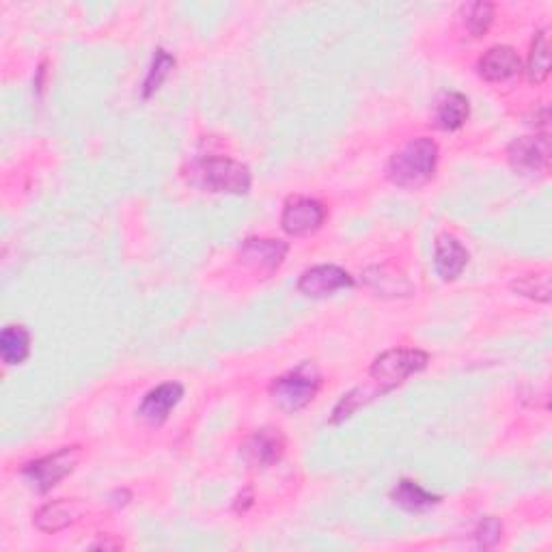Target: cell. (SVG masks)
Returning a JSON list of instances; mask_svg holds the SVG:
<instances>
[{"instance_id": "cell-1", "label": "cell", "mask_w": 552, "mask_h": 552, "mask_svg": "<svg viewBox=\"0 0 552 552\" xmlns=\"http://www.w3.org/2000/svg\"><path fill=\"white\" fill-rule=\"evenodd\" d=\"M438 162V147L432 138H412L402 149L395 151L386 167V175H389L391 184L417 190L425 186L434 177Z\"/></svg>"}, {"instance_id": "cell-2", "label": "cell", "mask_w": 552, "mask_h": 552, "mask_svg": "<svg viewBox=\"0 0 552 552\" xmlns=\"http://www.w3.org/2000/svg\"><path fill=\"white\" fill-rule=\"evenodd\" d=\"M192 182L210 192L244 195L251 188V171L229 158H203L192 164Z\"/></svg>"}, {"instance_id": "cell-3", "label": "cell", "mask_w": 552, "mask_h": 552, "mask_svg": "<svg viewBox=\"0 0 552 552\" xmlns=\"http://www.w3.org/2000/svg\"><path fill=\"white\" fill-rule=\"evenodd\" d=\"M322 386L320 371L305 363L270 384V397L283 412H298L309 406Z\"/></svg>"}, {"instance_id": "cell-4", "label": "cell", "mask_w": 552, "mask_h": 552, "mask_svg": "<svg viewBox=\"0 0 552 552\" xmlns=\"http://www.w3.org/2000/svg\"><path fill=\"white\" fill-rule=\"evenodd\" d=\"M427 363H430V356L421 350H389L376 358L369 369V376L374 378L382 393H389L395 386L406 382L412 374L423 371Z\"/></svg>"}, {"instance_id": "cell-5", "label": "cell", "mask_w": 552, "mask_h": 552, "mask_svg": "<svg viewBox=\"0 0 552 552\" xmlns=\"http://www.w3.org/2000/svg\"><path fill=\"white\" fill-rule=\"evenodd\" d=\"M78 460H80V449L65 447L57 453L46 455V458L26 464L22 468V475L29 479L39 492H48L57 486L61 479H65L74 471Z\"/></svg>"}, {"instance_id": "cell-6", "label": "cell", "mask_w": 552, "mask_h": 552, "mask_svg": "<svg viewBox=\"0 0 552 552\" xmlns=\"http://www.w3.org/2000/svg\"><path fill=\"white\" fill-rule=\"evenodd\" d=\"M326 220V207L307 197H294L285 203L281 216V227L289 236H309L317 231Z\"/></svg>"}, {"instance_id": "cell-7", "label": "cell", "mask_w": 552, "mask_h": 552, "mask_svg": "<svg viewBox=\"0 0 552 552\" xmlns=\"http://www.w3.org/2000/svg\"><path fill=\"white\" fill-rule=\"evenodd\" d=\"M509 162L522 175H537L548 169L550 145L546 136H522L507 149Z\"/></svg>"}, {"instance_id": "cell-8", "label": "cell", "mask_w": 552, "mask_h": 552, "mask_svg": "<svg viewBox=\"0 0 552 552\" xmlns=\"http://www.w3.org/2000/svg\"><path fill=\"white\" fill-rule=\"evenodd\" d=\"M354 285L352 276L339 266H315L300 276L298 289L311 298L333 296L341 289H350Z\"/></svg>"}, {"instance_id": "cell-9", "label": "cell", "mask_w": 552, "mask_h": 552, "mask_svg": "<svg viewBox=\"0 0 552 552\" xmlns=\"http://www.w3.org/2000/svg\"><path fill=\"white\" fill-rule=\"evenodd\" d=\"M184 389L182 384L167 382L156 386L154 391H149L143 399L141 408H138V417H141L147 425H162L169 419L171 410L182 402Z\"/></svg>"}, {"instance_id": "cell-10", "label": "cell", "mask_w": 552, "mask_h": 552, "mask_svg": "<svg viewBox=\"0 0 552 552\" xmlns=\"http://www.w3.org/2000/svg\"><path fill=\"white\" fill-rule=\"evenodd\" d=\"M287 255V244L281 240H246L240 248V261L244 266L259 270L264 274H272L283 264Z\"/></svg>"}, {"instance_id": "cell-11", "label": "cell", "mask_w": 552, "mask_h": 552, "mask_svg": "<svg viewBox=\"0 0 552 552\" xmlns=\"http://www.w3.org/2000/svg\"><path fill=\"white\" fill-rule=\"evenodd\" d=\"M285 451V440L279 430H259L242 445V458L248 466L268 468L281 460Z\"/></svg>"}, {"instance_id": "cell-12", "label": "cell", "mask_w": 552, "mask_h": 552, "mask_svg": "<svg viewBox=\"0 0 552 552\" xmlns=\"http://www.w3.org/2000/svg\"><path fill=\"white\" fill-rule=\"evenodd\" d=\"M466 264H468V251L458 238L449 236V233H443V236L436 238L434 266L440 279L455 281L464 272Z\"/></svg>"}, {"instance_id": "cell-13", "label": "cell", "mask_w": 552, "mask_h": 552, "mask_svg": "<svg viewBox=\"0 0 552 552\" xmlns=\"http://www.w3.org/2000/svg\"><path fill=\"white\" fill-rule=\"evenodd\" d=\"M479 76L488 82H503L520 74V57L514 48L494 46L477 63Z\"/></svg>"}, {"instance_id": "cell-14", "label": "cell", "mask_w": 552, "mask_h": 552, "mask_svg": "<svg viewBox=\"0 0 552 552\" xmlns=\"http://www.w3.org/2000/svg\"><path fill=\"white\" fill-rule=\"evenodd\" d=\"M365 281L369 287H374L378 296H412V285L406 276L389 266H376L365 272Z\"/></svg>"}, {"instance_id": "cell-15", "label": "cell", "mask_w": 552, "mask_h": 552, "mask_svg": "<svg viewBox=\"0 0 552 552\" xmlns=\"http://www.w3.org/2000/svg\"><path fill=\"white\" fill-rule=\"evenodd\" d=\"M80 516V505L76 501H54L44 505L35 516V524L46 533H57L67 529Z\"/></svg>"}, {"instance_id": "cell-16", "label": "cell", "mask_w": 552, "mask_h": 552, "mask_svg": "<svg viewBox=\"0 0 552 552\" xmlns=\"http://www.w3.org/2000/svg\"><path fill=\"white\" fill-rule=\"evenodd\" d=\"M468 113H471V106L462 93H445L436 104V126L449 132L458 130L466 123Z\"/></svg>"}, {"instance_id": "cell-17", "label": "cell", "mask_w": 552, "mask_h": 552, "mask_svg": "<svg viewBox=\"0 0 552 552\" xmlns=\"http://www.w3.org/2000/svg\"><path fill=\"white\" fill-rule=\"evenodd\" d=\"M391 499L395 505L406 509V512H421V509L436 505L440 501V496L423 490L419 483L404 479V481H399L395 490L391 492Z\"/></svg>"}, {"instance_id": "cell-18", "label": "cell", "mask_w": 552, "mask_h": 552, "mask_svg": "<svg viewBox=\"0 0 552 552\" xmlns=\"http://www.w3.org/2000/svg\"><path fill=\"white\" fill-rule=\"evenodd\" d=\"M31 335L24 326H7L0 335V354L7 365H20L29 358Z\"/></svg>"}, {"instance_id": "cell-19", "label": "cell", "mask_w": 552, "mask_h": 552, "mask_svg": "<svg viewBox=\"0 0 552 552\" xmlns=\"http://www.w3.org/2000/svg\"><path fill=\"white\" fill-rule=\"evenodd\" d=\"M550 74V39L548 31H540L533 39L529 57V78L533 85H542Z\"/></svg>"}, {"instance_id": "cell-20", "label": "cell", "mask_w": 552, "mask_h": 552, "mask_svg": "<svg viewBox=\"0 0 552 552\" xmlns=\"http://www.w3.org/2000/svg\"><path fill=\"white\" fill-rule=\"evenodd\" d=\"M380 395H384V393L378 389V386H358V389H354L352 393L341 397V402L337 404V408L333 412V423H341L345 419H350L358 408H363L369 402H374V399Z\"/></svg>"}, {"instance_id": "cell-21", "label": "cell", "mask_w": 552, "mask_h": 552, "mask_svg": "<svg viewBox=\"0 0 552 552\" xmlns=\"http://www.w3.org/2000/svg\"><path fill=\"white\" fill-rule=\"evenodd\" d=\"M175 67V59L171 57V54L167 50H156L154 54V61H151V67L147 72V78L143 82V98H151L154 95L160 85L164 82V78H167L171 74V69Z\"/></svg>"}, {"instance_id": "cell-22", "label": "cell", "mask_w": 552, "mask_h": 552, "mask_svg": "<svg viewBox=\"0 0 552 552\" xmlns=\"http://www.w3.org/2000/svg\"><path fill=\"white\" fill-rule=\"evenodd\" d=\"M514 292H518L520 296H527L533 300L540 302H548L550 300V274L548 272H540V274H524L520 276L518 281L512 283Z\"/></svg>"}, {"instance_id": "cell-23", "label": "cell", "mask_w": 552, "mask_h": 552, "mask_svg": "<svg viewBox=\"0 0 552 552\" xmlns=\"http://www.w3.org/2000/svg\"><path fill=\"white\" fill-rule=\"evenodd\" d=\"M492 20H494V7L490 3H475L468 7L466 26H468V31H471V35H475V37L486 35Z\"/></svg>"}, {"instance_id": "cell-24", "label": "cell", "mask_w": 552, "mask_h": 552, "mask_svg": "<svg viewBox=\"0 0 552 552\" xmlns=\"http://www.w3.org/2000/svg\"><path fill=\"white\" fill-rule=\"evenodd\" d=\"M477 544L479 548L483 550H488V548H494L496 544H499L501 540V535H503V524L499 518H494V516H488V518H483L479 522V529H477Z\"/></svg>"}]
</instances>
